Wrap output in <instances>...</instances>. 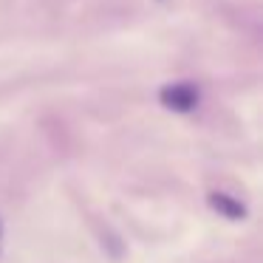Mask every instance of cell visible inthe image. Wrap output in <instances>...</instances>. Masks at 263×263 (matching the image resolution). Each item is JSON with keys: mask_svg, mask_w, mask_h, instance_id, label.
Wrapping results in <instances>:
<instances>
[{"mask_svg": "<svg viewBox=\"0 0 263 263\" xmlns=\"http://www.w3.org/2000/svg\"><path fill=\"white\" fill-rule=\"evenodd\" d=\"M159 99L167 110L190 114V110H195V105H198V91H195L193 85H187V82H173V85L161 88Z\"/></svg>", "mask_w": 263, "mask_h": 263, "instance_id": "obj_1", "label": "cell"}, {"mask_svg": "<svg viewBox=\"0 0 263 263\" xmlns=\"http://www.w3.org/2000/svg\"><path fill=\"white\" fill-rule=\"evenodd\" d=\"M210 206L227 221H243L246 218V206L227 193H210Z\"/></svg>", "mask_w": 263, "mask_h": 263, "instance_id": "obj_2", "label": "cell"}, {"mask_svg": "<svg viewBox=\"0 0 263 263\" xmlns=\"http://www.w3.org/2000/svg\"><path fill=\"white\" fill-rule=\"evenodd\" d=\"M0 255H3V218H0Z\"/></svg>", "mask_w": 263, "mask_h": 263, "instance_id": "obj_3", "label": "cell"}]
</instances>
